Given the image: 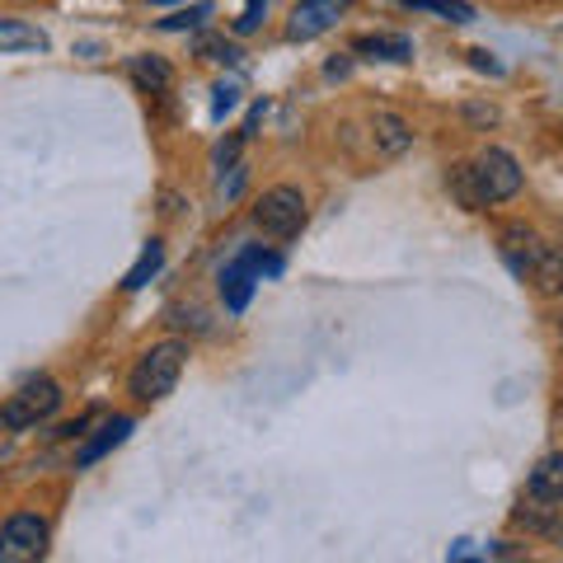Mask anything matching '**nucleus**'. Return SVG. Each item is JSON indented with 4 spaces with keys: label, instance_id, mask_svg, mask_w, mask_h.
<instances>
[{
    "label": "nucleus",
    "instance_id": "nucleus-1",
    "mask_svg": "<svg viewBox=\"0 0 563 563\" xmlns=\"http://www.w3.org/2000/svg\"><path fill=\"white\" fill-rule=\"evenodd\" d=\"M184 366H188V343H184V339L151 343V347L136 357L132 376H128L132 399H141V404H161V399H169V395H174V385H179V376H184Z\"/></svg>",
    "mask_w": 563,
    "mask_h": 563
},
{
    "label": "nucleus",
    "instance_id": "nucleus-11",
    "mask_svg": "<svg viewBox=\"0 0 563 563\" xmlns=\"http://www.w3.org/2000/svg\"><path fill=\"white\" fill-rule=\"evenodd\" d=\"M372 141H376L380 155H390L395 161V155H404L413 146V132H409V122H404L399 113H376L372 118Z\"/></svg>",
    "mask_w": 563,
    "mask_h": 563
},
{
    "label": "nucleus",
    "instance_id": "nucleus-12",
    "mask_svg": "<svg viewBox=\"0 0 563 563\" xmlns=\"http://www.w3.org/2000/svg\"><path fill=\"white\" fill-rule=\"evenodd\" d=\"M254 268H250V263H244V258H235L231 263V268H225L221 273V301H225V310H231V314H240L244 306H250V296H254Z\"/></svg>",
    "mask_w": 563,
    "mask_h": 563
},
{
    "label": "nucleus",
    "instance_id": "nucleus-21",
    "mask_svg": "<svg viewBox=\"0 0 563 563\" xmlns=\"http://www.w3.org/2000/svg\"><path fill=\"white\" fill-rule=\"evenodd\" d=\"M263 10H268V0H244V14L235 20V38H250V33L263 24Z\"/></svg>",
    "mask_w": 563,
    "mask_h": 563
},
{
    "label": "nucleus",
    "instance_id": "nucleus-2",
    "mask_svg": "<svg viewBox=\"0 0 563 563\" xmlns=\"http://www.w3.org/2000/svg\"><path fill=\"white\" fill-rule=\"evenodd\" d=\"M57 409H62V385L52 376H33L5 399V409H0V428L29 432V428H38V422H47Z\"/></svg>",
    "mask_w": 563,
    "mask_h": 563
},
{
    "label": "nucleus",
    "instance_id": "nucleus-10",
    "mask_svg": "<svg viewBox=\"0 0 563 563\" xmlns=\"http://www.w3.org/2000/svg\"><path fill=\"white\" fill-rule=\"evenodd\" d=\"M526 277H531V287L540 296H550V301H554V296H563V244H544Z\"/></svg>",
    "mask_w": 563,
    "mask_h": 563
},
{
    "label": "nucleus",
    "instance_id": "nucleus-6",
    "mask_svg": "<svg viewBox=\"0 0 563 563\" xmlns=\"http://www.w3.org/2000/svg\"><path fill=\"white\" fill-rule=\"evenodd\" d=\"M347 10H352V0H296V5H291V20H287V38H291V43L320 38V33H329Z\"/></svg>",
    "mask_w": 563,
    "mask_h": 563
},
{
    "label": "nucleus",
    "instance_id": "nucleus-9",
    "mask_svg": "<svg viewBox=\"0 0 563 563\" xmlns=\"http://www.w3.org/2000/svg\"><path fill=\"white\" fill-rule=\"evenodd\" d=\"M526 498H536V503H563V451L544 455V461L531 470V479H526Z\"/></svg>",
    "mask_w": 563,
    "mask_h": 563
},
{
    "label": "nucleus",
    "instance_id": "nucleus-18",
    "mask_svg": "<svg viewBox=\"0 0 563 563\" xmlns=\"http://www.w3.org/2000/svg\"><path fill=\"white\" fill-rule=\"evenodd\" d=\"M192 52H198L202 62H225V66L240 62V47H235V43H225L221 33H202V38L192 43Z\"/></svg>",
    "mask_w": 563,
    "mask_h": 563
},
{
    "label": "nucleus",
    "instance_id": "nucleus-8",
    "mask_svg": "<svg viewBox=\"0 0 563 563\" xmlns=\"http://www.w3.org/2000/svg\"><path fill=\"white\" fill-rule=\"evenodd\" d=\"M132 428H136V422H132L128 413H118V418H109V422H99V432H95L90 442H85V446L76 451V470H90V465H99L103 455L118 451L122 442H128Z\"/></svg>",
    "mask_w": 563,
    "mask_h": 563
},
{
    "label": "nucleus",
    "instance_id": "nucleus-4",
    "mask_svg": "<svg viewBox=\"0 0 563 563\" xmlns=\"http://www.w3.org/2000/svg\"><path fill=\"white\" fill-rule=\"evenodd\" d=\"M470 174H474V188H479L484 207L507 202V198H517L521 192V165H517V155L503 151V146H484L470 161Z\"/></svg>",
    "mask_w": 563,
    "mask_h": 563
},
{
    "label": "nucleus",
    "instance_id": "nucleus-28",
    "mask_svg": "<svg viewBox=\"0 0 563 563\" xmlns=\"http://www.w3.org/2000/svg\"><path fill=\"white\" fill-rule=\"evenodd\" d=\"M151 5H174V0H151Z\"/></svg>",
    "mask_w": 563,
    "mask_h": 563
},
{
    "label": "nucleus",
    "instance_id": "nucleus-14",
    "mask_svg": "<svg viewBox=\"0 0 563 563\" xmlns=\"http://www.w3.org/2000/svg\"><path fill=\"white\" fill-rule=\"evenodd\" d=\"M0 52H47V33L24 20H0Z\"/></svg>",
    "mask_w": 563,
    "mask_h": 563
},
{
    "label": "nucleus",
    "instance_id": "nucleus-17",
    "mask_svg": "<svg viewBox=\"0 0 563 563\" xmlns=\"http://www.w3.org/2000/svg\"><path fill=\"white\" fill-rule=\"evenodd\" d=\"M446 188H451V198L461 202L465 211H484V202H479V188H474V174H470V161L451 165V174H446Z\"/></svg>",
    "mask_w": 563,
    "mask_h": 563
},
{
    "label": "nucleus",
    "instance_id": "nucleus-3",
    "mask_svg": "<svg viewBox=\"0 0 563 563\" xmlns=\"http://www.w3.org/2000/svg\"><path fill=\"white\" fill-rule=\"evenodd\" d=\"M306 192L301 188H291V184H277L268 188L263 198L254 202V225L268 240H296L306 231Z\"/></svg>",
    "mask_w": 563,
    "mask_h": 563
},
{
    "label": "nucleus",
    "instance_id": "nucleus-7",
    "mask_svg": "<svg viewBox=\"0 0 563 563\" xmlns=\"http://www.w3.org/2000/svg\"><path fill=\"white\" fill-rule=\"evenodd\" d=\"M540 250H544V244H540V235H536L526 221L503 225V235H498V254H503V263H507V268H512L517 277L531 273V263H536V254H540Z\"/></svg>",
    "mask_w": 563,
    "mask_h": 563
},
{
    "label": "nucleus",
    "instance_id": "nucleus-13",
    "mask_svg": "<svg viewBox=\"0 0 563 563\" xmlns=\"http://www.w3.org/2000/svg\"><path fill=\"white\" fill-rule=\"evenodd\" d=\"M128 70H132V80H136L146 95H165L169 85H174V70H169L165 57H132Z\"/></svg>",
    "mask_w": 563,
    "mask_h": 563
},
{
    "label": "nucleus",
    "instance_id": "nucleus-23",
    "mask_svg": "<svg viewBox=\"0 0 563 563\" xmlns=\"http://www.w3.org/2000/svg\"><path fill=\"white\" fill-rule=\"evenodd\" d=\"M244 179H250V169H244V165H231V179H221V198H225V202L240 198V192H244Z\"/></svg>",
    "mask_w": 563,
    "mask_h": 563
},
{
    "label": "nucleus",
    "instance_id": "nucleus-16",
    "mask_svg": "<svg viewBox=\"0 0 563 563\" xmlns=\"http://www.w3.org/2000/svg\"><path fill=\"white\" fill-rule=\"evenodd\" d=\"M161 263H165V244H161V240H151L146 250H141V258L132 263V273L122 277V291H141L155 273H161Z\"/></svg>",
    "mask_w": 563,
    "mask_h": 563
},
{
    "label": "nucleus",
    "instance_id": "nucleus-29",
    "mask_svg": "<svg viewBox=\"0 0 563 563\" xmlns=\"http://www.w3.org/2000/svg\"><path fill=\"white\" fill-rule=\"evenodd\" d=\"M559 339H563V314H559Z\"/></svg>",
    "mask_w": 563,
    "mask_h": 563
},
{
    "label": "nucleus",
    "instance_id": "nucleus-26",
    "mask_svg": "<svg viewBox=\"0 0 563 563\" xmlns=\"http://www.w3.org/2000/svg\"><path fill=\"white\" fill-rule=\"evenodd\" d=\"M470 62H474V70H488V76H498V70H503L498 62L488 57V52H470Z\"/></svg>",
    "mask_w": 563,
    "mask_h": 563
},
{
    "label": "nucleus",
    "instance_id": "nucleus-19",
    "mask_svg": "<svg viewBox=\"0 0 563 563\" xmlns=\"http://www.w3.org/2000/svg\"><path fill=\"white\" fill-rule=\"evenodd\" d=\"M240 258L254 268V277H282V254H273V250H258L254 244V250H244Z\"/></svg>",
    "mask_w": 563,
    "mask_h": 563
},
{
    "label": "nucleus",
    "instance_id": "nucleus-25",
    "mask_svg": "<svg viewBox=\"0 0 563 563\" xmlns=\"http://www.w3.org/2000/svg\"><path fill=\"white\" fill-rule=\"evenodd\" d=\"M544 536L563 544V503H554V517H550V526H544Z\"/></svg>",
    "mask_w": 563,
    "mask_h": 563
},
{
    "label": "nucleus",
    "instance_id": "nucleus-24",
    "mask_svg": "<svg viewBox=\"0 0 563 563\" xmlns=\"http://www.w3.org/2000/svg\"><path fill=\"white\" fill-rule=\"evenodd\" d=\"M465 118H470V122H484V128H493V122H498V113L479 109V103H465Z\"/></svg>",
    "mask_w": 563,
    "mask_h": 563
},
{
    "label": "nucleus",
    "instance_id": "nucleus-20",
    "mask_svg": "<svg viewBox=\"0 0 563 563\" xmlns=\"http://www.w3.org/2000/svg\"><path fill=\"white\" fill-rule=\"evenodd\" d=\"M202 20H211V5H192V10L169 14V20H161V29H165V33H184V29H198Z\"/></svg>",
    "mask_w": 563,
    "mask_h": 563
},
{
    "label": "nucleus",
    "instance_id": "nucleus-22",
    "mask_svg": "<svg viewBox=\"0 0 563 563\" xmlns=\"http://www.w3.org/2000/svg\"><path fill=\"white\" fill-rule=\"evenodd\" d=\"M211 95H217V99H211V118L225 122V113H231L235 103H240V85H217Z\"/></svg>",
    "mask_w": 563,
    "mask_h": 563
},
{
    "label": "nucleus",
    "instance_id": "nucleus-27",
    "mask_svg": "<svg viewBox=\"0 0 563 563\" xmlns=\"http://www.w3.org/2000/svg\"><path fill=\"white\" fill-rule=\"evenodd\" d=\"M263 113H268V103H254V113H250V122H244V132H240V136H254V132H258V122H263Z\"/></svg>",
    "mask_w": 563,
    "mask_h": 563
},
{
    "label": "nucleus",
    "instance_id": "nucleus-5",
    "mask_svg": "<svg viewBox=\"0 0 563 563\" xmlns=\"http://www.w3.org/2000/svg\"><path fill=\"white\" fill-rule=\"evenodd\" d=\"M52 544V531L38 512H14L0 526V563H38Z\"/></svg>",
    "mask_w": 563,
    "mask_h": 563
},
{
    "label": "nucleus",
    "instance_id": "nucleus-15",
    "mask_svg": "<svg viewBox=\"0 0 563 563\" xmlns=\"http://www.w3.org/2000/svg\"><path fill=\"white\" fill-rule=\"evenodd\" d=\"M352 52L362 57H380V62H409L413 57V43L409 38H385V33H372V38H357Z\"/></svg>",
    "mask_w": 563,
    "mask_h": 563
}]
</instances>
